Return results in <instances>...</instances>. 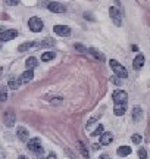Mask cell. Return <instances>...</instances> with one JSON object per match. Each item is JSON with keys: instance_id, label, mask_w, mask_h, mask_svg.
<instances>
[{"instance_id": "cell-1", "label": "cell", "mask_w": 150, "mask_h": 159, "mask_svg": "<svg viewBox=\"0 0 150 159\" xmlns=\"http://www.w3.org/2000/svg\"><path fill=\"white\" fill-rule=\"evenodd\" d=\"M110 68H112V71H113V74L116 75V77H119V78H127L128 77V71L127 68L122 65V63H119L116 59H110Z\"/></svg>"}, {"instance_id": "cell-2", "label": "cell", "mask_w": 150, "mask_h": 159, "mask_svg": "<svg viewBox=\"0 0 150 159\" xmlns=\"http://www.w3.org/2000/svg\"><path fill=\"white\" fill-rule=\"evenodd\" d=\"M44 27V24L38 16H33L28 19V28L33 31V33H40Z\"/></svg>"}, {"instance_id": "cell-3", "label": "cell", "mask_w": 150, "mask_h": 159, "mask_svg": "<svg viewBox=\"0 0 150 159\" xmlns=\"http://www.w3.org/2000/svg\"><path fill=\"white\" fill-rule=\"evenodd\" d=\"M112 100H113V103H127L128 100V94L127 91L121 90V89H118V90H115L113 93H112Z\"/></svg>"}, {"instance_id": "cell-4", "label": "cell", "mask_w": 150, "mask_h": 159, "mask_svg": "<svg viewBox=\"0 0 150 159\" xmlns=\"http://www.w3.org/2000/svg\"><path fill=\"white\" fill-rule=\"evenodd\" d=\"M109 15H110V19L113 21V24H115L116 27H121L122 25V15L121 12H119V9L118 7H109Z\"/></svg>"}, {"instance_id": "cell-5", "label": "cell", "mask_w": 150, "mask_h": 159, "mask_svg": "<svg viewBox=\"0 0 150 159\" xmlns=\"http://www.w3.org/2000/svg\"><path fill=\"white\" fill-rule=\"evenodd\" d=\"M27 148H28V150H31L33 153H37L38 150H41V142L38 137H34V139H29L28 142H27Z\"/></svg>"}, {"instance_id": "cell-6", "label": "cell", "mask_w": 150, "mask_h": 159, "mask_svg": "<svg viewBox=\"0 0 150 159\" xmlns=\"http://www.w3.org/2000/svg\"><path fill=\"white\" fill-rule=\"evenodd\" d=\"M18 31L16 30H5L0 33V41H11V40L16 39Z\"/></svg>"}, {"instance_id": "cell-7", "label": "cell", "mask_w": 150, "mask_h": 159, "mask_svg": "<svg viewBox=\"0 0 150 159\" xmlns=\"http://www.w3.org/2000/svg\"><path fill=\"white\" fill-rule=\"evenodd\" d=\"M53 31L58 35H60V37H69L71 35V28L68 25H55Z\"/></svg>"}, {"instance_id": "cell-8", "label": "cell", "mask_w": 150, "mask_h": 159, "mask_svg": "<svg viewBox=\"0 0 150 159\" xmlns=\"http://www.w3.org/2000/svg\"><path fill=\"white\" fill-rule=\"evenodd\" d=\"M47 9L55 12V13H64V12H66V7H65L62 3H58V2H50V3H47Z\"/></svg>"}, {"instance_id": "cell-9", "label": "cell", "mask_w": 150, "mask_h": 159, "mask_svg": "<svg viewBox=\"0 0 150 159\" xmlns=\"http://www.w3.org/2000/svg\"><path fill=\"white\" fill-rule=\"evenodd\" d=\"M16 136H18V139H19L21 142L27 143V142H28L29 133H28V130H27L25 127H22V125H19V127H16Z\"/></svg>"}, {"instance_id": "cell-10", "label": "cell", "mask_w": 150, "mask_h": 159, "mask_svg": "<svg viewBox=\"0 0 150 159\" xmlns=\"http://www.w3.org/2000/svg\"><path fill=\"white\" fill-rule=\"evenodd\" d=\"M15 121H16V116H15V114H13L12 111H7V112L3 115V122H5V125H7V127H13V125H15Z\"/></svg>"}, {"instance_id": "cell-11", "label": "cell", "mask_w": 150, "mask_h": 159, "mask_svg": "<svg viewBox=\"0 0 150 159\" xmlns=\"http://www.w3.org/2000/svg\"><path fill=\"white\" fill-rule=\"evenodd\" d=\"M33 47H40V41H25L22 44H19L18 50L19 52H25V50H29Z\"/></svg>"}, {"instance_id": "cell-12", "label": "cell", "mask_w": 150, "mask_h": 159, "mask_svg": "<svg viewBox=\"0 0 150 159\" xmlns=\"http://www.w3.org/2000/svg\"><path fill=\"white\" fill-rule=\"evenodd\" d=\"M125 112H127V103H116L113 106V114L116 116H122Z\"/></svg>"}, {"instance_id": "cell-13", "label": "cell", "mask_w": 150, "mask_h": 159, "mask_svg": "<svg viewBox=\"0 0 150 159\" xmlns=\"http://www.w3.org/2000/svg\"><path fill=\"white\" fill-rule=\"evenodd\" d=\"M113 142V134L112 133H103L102 136H100V144L102 146H108L110 143Z\"/></svg>"}, {"instance_id": "cell-14", "label": "cell", "mask_w": 150, "mask_h": 159, "mask_svg": "<svg viewBox=\"0 0 150 159\" xmlns=\"http://www.w3.org/2000/svg\"><path fill=\"white\" fill-rule=\"evenodd\" d=\"M143 65H144V56H143L141 53H139V55L135 56V59H134V62H133V68L139 71V69L143 68Z\"/></svg>"}, {"instance_id": "cell-15", "label": "cell", "mask_w": 150, "mask_h": 159, "mask_svg": "<svg viewBox=\"0 0 150 159\" xmlns=\"http://www.w3.org/2000/svg\"><path fill=\"white\" fill-rule=\"evenodd\" d=\"M33 78H34V72H33L31 69H27L25 72H22V75H21L19 81H21V83H25V84H27V83H29V81H31Z\"/></svg>"}, {"instance_id": "cell-16", "label": "cell", "mask_w": 150, "mask_h": 159, "mask_svg": "<svg viewBox=\"0 0 150 159\" xmlns=\"http://www.w3.org/2000/svg\"><path fill=\"white\" fill-rule=\"evenodd\" d=\"M141 118H143V109H141V106H134V109H133V119L135 121V122H140Z\"/></svg>"}, {"instance_id": "cell-17", "label": "cell", "mask_w": 150, "mask_h": 159, "mask_svg": "<svg viewBox=\"0 0 150 159\" xmlns=\"http://www.w3.org/2000/svg\"><path fill=\"white\" fill-rule=\"evenodd\" d=\"M25 66H27V69H33L34 68H37L38 66V61H37V57H34V56H31V57H28L27 59V62H25Z\"/></svg>"}, {"instance_id": "cell-18", "label": "cell", "mask_w": 150, "mask_h": 159, "mask_svg": "<svg viewBox=\"0 0 150 159\" xmlns=\"http://www.w3.org/2000/svg\"><path fill=\"white\" fill-rule=\"evenodd\" d=\"M131 148L130 146H121V148L116 149V153H118V156H128V155H131Z\"/></svg>"}, {"instance_id": "cell-19", "label": "cell", "mask_w": 150, "mask_h": 159, "mask_svg": "<svg viewBox=\"0 0 150 159\" xmlns=\"http://www.w3.org/2000/svg\"><path fill=\"white\" fill-rule=\"evenodd\" d=\"M6 99H7V84H2L0 85V102H6Z\"/></svg>"}, {"instance_id": "cell-20", "label": "cell", "mask_w": 150, "mask_h": 159, "mask_svg": "<svg viewBox=\"0 0 150 159\" xmlns=\"http://www.w3.org/2000/svg\"><path fill=\"white\" fill-rule=\"evenodd\" d=\"M55 56H56V53L55 52H44L43 55H41V61L43 62H49V61H52V59H55Z\"/></svg>"}, {"instance_id": "cell-21", "label": "cell", "mask_w": 150, "mask_h": 159, "mask_svg": "<svg viewBox=\"0 0 150 159\" xmlns=\"http://www.w3.org/2000/svg\"><path fill=\"white\" fill-rule=\"evenodd\" d=\"M56 44V41L53 39H44L43 41H40V47H53Z\"/></svg>"}, {"instance_id": "cell-22", "label": "cell", "mask_w": 150, "mask_h": 159, "mask_svg": "<svg viewBox=\"0 0 150 159\" xmlns=\"http://www.w3.org/2000/svg\"><path fill=\"white\" fill-rule=\"evenodd\" d=\"M19 85H21V81L19 80H9V83H7V89H12V90H16L19 89Z\"/></svg>"}, {"instance_id": "cell-23", "label": "cell", "mask_w": 150, "mask_h": 159, "mask_svg": "<svg viewBox=\"0 0 150 159\" xmlns=\"http://www.w3.org/2000/svg\"><path fill=\"white\" fill-rule=\"evenodd\" d=\"M87 52H90V53H91L93 56L96 57V59H99V61H104V56H103V55H102V53H100V52L94 50V49H88V50H87Z\"/></svg>"}, {"instance_id": "cell-24", "label": "cell", "mask_w": 150, "mask_h": 159, "mask_svg": "<svg viewBox=\"0 0 150 159\" xmlns=\"http://www.w3.org/2000/svg\"><path fill=\"white\" fill-rule=\"evenodd\" d=\"M102 134H103V125L100 124L97 128L94 130V133H91V136L93 137H97V136H102Z\"/></svg>"}, {"instance_id": "cell-25", "label": "cell", "mask_w": 150, "mask_h": 159, "mask_svg": "<svg viewBox=\"0 0 150 159\" xmlns=\"http://www.w3.org/2000/svg\"><path fill=\"white\" fill-rule=\"evenodd\" d=\"M139 158L140 159H147V152H146L144 148H140L139 149Z\"/></svg>"}, {"instance_id": "cell-26", "label": "cell", "mask_w": 150, "mask_h": 159, "mask_svg": "<svg viewBox=\"0 0 150 159\" xmlns=\"http://www.w3.org/2000/svg\"><path fill=\"white\" fill-rule=\"evenodd\" d=\"M131 140H133L134 144H140V143H141V136H140V134H134V136L131 137Z\"/></svg>"}, {"instance_id": "cell-27", "label": "cell", "mask_w": 150, "mask_h": 159, "mask_svg": "<svg viewBox=\"0 0 150 159\" xmlns=\"http://www.w3.org/2000/svg\"><path fill=\"white\" fill-rule=\"evenodd\" d=\"M78 146H80L81 152H82V155H84V158H87V159H88V153H87L86 148H84V143H82V142H78Z\"/></svg>"}, {"instance_id": "cell-28", "label": "cell", "mask_w": 150, "mask_h": 159, "mask_svg": "<svg viewBox=\"0 0 150 159\" xmlns=\"http://www.w3.org/2000/svg\"><path fill=\"white\" fill-rule=\"evenodd\" d=\"M110 83H113L115 85H121V80L118 78L116 75H113V77H110Z\"/></svg>"}, {"instance_id": "cell-29", "label": "cell", "mask_w": 150, "mask_h": 159, "mask_svg": "<svg viewBox=\"0 0 150 159\" xmlns=\"http://www.w3.org/2000/svg\"><path fill=\"white\" fill-rule=\"evenodd\" d=\"M19 3V0H6V5L9 6H16Z\"/></svg>"}, {"instance_id": "cell-30", "label": "cell", "mask_w": 150, "mask_h": 159, "mask_svg": "<svg viewBox=\"0 0 150 159\" xmlns=\"http://www.w3.org/2000/svg\"><path fill=\"white\" fill-rule=\"evenodd\" d=\"M75 49H78V50H80V52H87V47H84V46L78 44V43L75 44Z\"/></svg>"}, {"instance_id": "cell-31", "label": "cell", "mask_w": 150, "mask_h": 159, "mask_svg": "<svg viewBox=\"0 0 150 159\" xmlns=\"http://www.w3.org/2000/svg\"><path fill=\"white\" fill-rule=\"evenodd\" d=\"M46 159H58V158H56V153H50Z\"/></svg>"}, {"instance_id": "cell-32", "label": "cell", "mask_w": 150, "mask_h": 159, "mask_svg": "<svg viewBox=\"0 0 150 159\" xmlns=\"http://www.w3.org/2000/svg\"><path fill=\"white\" fill-rule=\"evenodd\" d=\"M131 49H133V50H134V52H137V50H139V47H137V46H134V44H133V46H131Z\"/></svg>"}, {"instance_id": "cell-33", "label": "cell", "mask_w": 150, "mask_h": 159, "mask_svg": "<svg viewBox=\"0 0 150 159\" xmlns=\"http://www.w3.org/2000/svg\"><path fill=\"white\" fill-rule=\"evenodd\" d=\"M18 159H28V156H25V155H21Z\"/></svg>"}, {"instance_id": "cell-34", "label": "cell", "mask_w": 150, "mask_h": 159, "mask_svg": "<svg viewBox=\"0 0 150 159\" xmlns=\"http://www.w3.org/2000/svg\"><path fill=\"white\" fill-rule=\"evenodd\" d=\"M100 159H110V158L108 156V155H102V158H100Z\"/></svg>"}, {"instance_id": "cell-35", "label": "cell", "mask_w": 150, "mask_h": 159, "mask_svg": "<svg viewBox=\"0 0 150 159\" xmlns=\"http://www.w3.org/2000/svg\"><path fill=\"white\" fill-rule=\"evenodd\" d=\"M2 74H3V68L0 66V77H2Z\"/></svg>"}, {"instance_id": "cell-36", "label": "cell", "mask_w": 150, "mask_h": 159, "mask_svg": "<svg viewBox=\"0 0 150 159\" xmlns=\"http://www.w3.org/2000/svg\"><path fill=\"white\" fill-rule=\"evenodd\" d=\"M0 49H2V41H0Z\"/></svg>"}]
</instances>
